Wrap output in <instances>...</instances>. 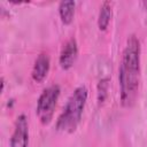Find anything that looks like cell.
Returning <instances> with one entry per match:
<instances>
[{"instance_id":"obj_7","label":"cell","mask_w":147,"mask_h":147,"mask_svg":"<svg viewBox=\"0 0 147 147\" xmlns=\"http://www.w3.org/2000/svg\"><path fill=\"white\" fill-rule=\"evenodd\" d=\"M76 11V1L69 0V1H61L59 3V15L61 18V22L65 25H69L72 23Z\"/></svg>"},{"instance_id":"obj_4","label":"cell","mask_w":147,"mask_h":147,"mask_svg":"<svg viewBox=\"0 0 147 147\" xmlns=\"http://www.w3.org/2000/svg\"><path fill=\"white\" fill-rule=\"evenodd\" d=\"M9 147H29V122L25 114L16 117Z\"/></svg>"},{"instance_id":"obj_2","label":"cell","mask_w":147,"mask_h":147,"mask_svg":"<svg viewBox=\"0 0 147 147\" xmlns=\"http://www.w3.org/2000/svg\"><path fill=\"white\" fill-rule=\"evenodd\" d=\"M88 91L86 86L80 85L74 90L68 98L62 113L56 119V130L63 133H74L80 121L87 101Z\"/></svg>"},{"instance_id":"obj_9","label":"cell","mask_w":147,"mask_h":147,"mask_svg":"<svg viewBox=\"0 0 147 147\" xmlns=\"http://www.w3.org/2000/svg\"><path fill=\"white\" fill-rule=\"evenodd\" d=\"M107 92H108V79L103 78L99 82L98 85V100L99 102H103L106 96H107Z\"/></svg>"},{"instance_id":"obj_1","label":"cell","mask_w":147,"mask_h":147,"mask_svg":"<svg viewBox=\"0 0 147 147\" xmlns=\"http://www.w3.org/2000/svg\"><path fill=\"white\" fill-rule=\"evenodd\" d=\"M140 41L136 34H130L123 48L118 67L119 100L125 108H131L138 98L140 85Z\"/></svg>"},{"instance_id":"obj_3","label":"cell","mask_w":147,"mask_h":147,"mask_svg":"<svg viewBox=\"0 0 147 147\" xmlns=\"http://www.w3.org/2000/svg\"><path fill=\"white\" fill-rule=\"evenodd\" d=\"M60 94L61 87L57 84H52L47 86L40 93L37 100L36 115L42 125H48L52 122Z\"/></svg>"},{"instance_id":"obj_8","label":"cell","mask_w":147,"mask_h":147,"mask_svg":"<svg viewBox=\"0 0 147 147\" xmlns=\"http://www.w3.org/2000/svg\"><path fill=\"white\" fill-rule=\"evenodd\" d=\"M111 16H113L111 2L103 1L100 6V10H99V15H98V28L100 31L107 30V28L110 23Z\"/></svg>"},{"instance_id":"obj_6","label":"cell","mask_w":147,"mask_h":147,"mask_svg":"<svg viewBox=\"0 0 147 147\" xmlns=\"http://www.w3.org/2000/svg\"><path fill=\"white\" fill-rule=\"evenodd\" d=\"M51 69V57L49 54L46 52H41L39 55H37L32 71H31V77L36 83H41L46 79L48 76Z\"/></svg>"},{"instance_id":"obj_5","label":"cell","mask_w":147,"mask_h":147,"mask_svg":"<svg viewBox=\"0 0 147 147\" xmlns=\"http://www.w3.org/2000/svg\"><path fill=\"white\" fill-rule=\"evenodd\" d=\"M78 56V44L77 40L71 37L69 38L62 46L60 56H59V64L63 70H69L74 67Z\"/></svg>"}]
</instances>
